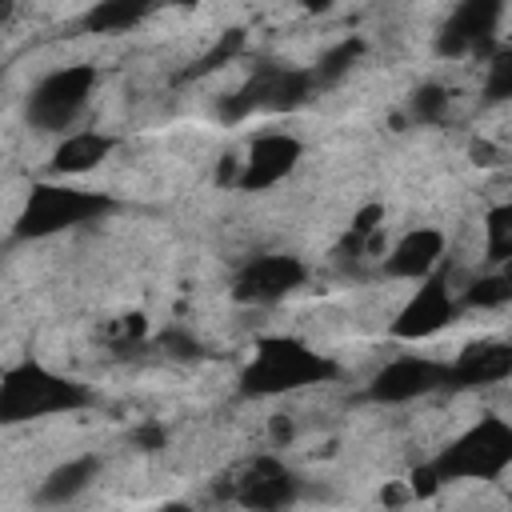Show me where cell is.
<instances>
[{
	"label": "cell",
	"mask_w": 512,
	"mask_h": 512,
	"mask_svg": "<svg viewBox=\"0 0 512 512\" xmlns=\"http://www.w3.org/2000/svg\"><path fill=\"white\" fill-rule=\"evenodd\" d=\"M84 404H92V392L80 380L60 376L36 360H24L0 376V424H24V420L56 416V412H76Z\"/></svg>",
	"instance_id": "6da1fadb"
},
{
	"label": "cell",
	"mask_w": 512,
	"mask_h": 512,
	"mask_svg": "<svg viewBox=\"0 0 512 512\" xmlns=\"http://www.w3.org/2000/svg\"><path fill=\"white\" fill-rule=\"evenodd\" d=\"M336 376V364L320 352H312L300 340L288 336H268L256 344L252 364L240 372V388L248 396H276V392H296L308 384H324Z\"/></svg>",
	"instance_id": "7a4b0ae2"
},
{
	"label": "cell",
	"mask_w": 512,
	"mask_h": 512,
	"mask_svg": "<svg viewBox=\"0 0 512 512\" xmlns=\"http://www.w3.org/2000/svg\"><path fill=\"white\" fill-rule=\"evenodd\" d=\"M512 464V428L500 416H484L468 432H460L432 464L428 472L436 484L444 480H496Z\"/></svg>",
	"instance_id": "3957f363"
},
{
	"label": "cell",
	"mask_w": 512,
	"mask_h": 512,
	"mask_svg": "<svg viewBox=\"0 0 512 512\" xmlns=\"http://www.w3.org/2000/svg\"><path fill=\"white\" fill-rule=\"evenodd\" d=\"M112 212V200L104 192H88V188H68V184H40L32 188V196L24 200L20 216H16V236L20 240H44L68 228H80L88 220H100Z\"/></svg>",
	"instance_id": "277c9868"
},
{
	"label": "cell",
	"mask_w": 512,
	"mask_h": 512,
	"mask_svg": "<svg viewBox=\"0 0 512 512\" xmlns=\"http://www.w3.org/2000/svg\"><path fill=\"white\" fill-rule=\"evenodd\" d=\"M316 92V80L312 72H300V68H276V64H264L256 68L252 80H244L224 104H220V120L236 124L252 112H296L300 104H308Z\"/></svg>",
	"instance_id": "5b68a950"
},
{
	"label": "cell",
	"mask_w": 512,
	"mask_h": 512,
	"mask_svg": "<svg viewBox=\"0 0 512 512\" xmlns=\"http://www.w3.org/2000/svg\"><path fill=\"white\" fill-rule=\"evenodd\" d=\"M96 88V68L92 64H64L48 72L32 92H28V124L40 132H64L76 124V116L88 108Z\"/></svg>",
	"instance_id": "8992f818"
},
{
	"label": "cell",
	"mask_w": 512,
	"mask_h": 512,
	"mask_svg": "<svg viewBox=\"0 0 512 512\" xmlns=\"http://www.w3.org/2000/svg\"><path fill=\"white\" fill-rule=\"evenodd\" d=\"M444 380H448V364L428 360V356H400V360L384 364L372 376L368 400H376V404H408V400H420V396L444 388Z\"/></svg>",
	"instance_id": "52a82bcc"
},
{
	"label": "cell",
	"mask_w": 512,
	"mask_h": 512,
	"mask_svg": "<svg viewBox=\"0 0 512 512\" xmlns=\"http://www.w3.org/2000/svg\"><path fill=\"white\" fill-rule=\"evenodd\" d=\"M304 276H308V268H304L296 256H280V252L256 256V260H248V264L236 272L232 296H236L240 304H276V300H284L288 292H296V288L304 284Z\"/></svg>",
	"instance_id": "ba28073f"
},
{
	"label": "cell",
	"mask_w": 512,
	"mask_h": 512,
	"mask_svg": "<svg viewBox=\"0 0 512 512\" xmlns=\"http://www.w3.org/2000/svg\"><path fill=\"white\" fill-rule=\"evenodd\" d=\"M500 16H504V0H460L448 24L440 28L436 52L440 56H464V52L492 56V32Z\"/></svg>",
	"instance_id": "9c48e42d"
},
{
	"label": "cell",
	"mask_w": 512,
	"mask_h": 512,
	"mask_svg": "<svg viewBox=\"0 0 512 512\" xmlns=\"http://www.w3.org/2000/svg\"><path fill=\"white\" fill-rule=\"evenodd\" d=\"M460 312V300L448 292V276H424V284L416 288V296L400 308V316L392 320V336L400 340H424L432 332H440L444 324H452Z\"/></svg>",
	"instance_id": "30bf717a"
},
{
	"label": "cell",
	"mask_w": 512,
	"mask_h": 512,
	"mask_svg": "<svg viewBox=\"0 0 512 512\" xmlns=\"http://www.w3.org/2000/svg\"><path fill=\"white\" fill-rule=\"evenodd\" d=\"M300 152H304V144H300L296 136H288V132L256 136L252 148H248V156L240 160L236 188H240V192H264V188L280 184V180L296 168Z\"/></svg>",
	"instance_id": "8fae6325"
},
{
	"label": "cell",
	"mask_w": 512,
	"mask_h": 512,
	"mask_svg": "<svg viewBox=\"0 0 512 512\" xmlns=\"http://www.w3.org/2000/svg\"><path fill=\"white\" fill-rule=\"evenodd\" d=\"M300 496V480L288 464H280L276 456H260L252 460L240 480H236V500L244 508H260V512H272V508H288L292 500Z\"/></svg>",
	"instance_id": "7c38bea8"
},
{
	"label": "cell",
	"mask_w": 512,
	"mask_h": 512,
	"mask_svg": "<svg viewBox=\"0 0 512 512\" xmlns=\"http://www.w3.org/2000/svg\"><path fill=\"white\" fill-rule=\"evenodd\" d=\"M444 260V236L436 228H416L392 244L384 256V276L392 280H424Z\"/></svg>",
	"instance_id": "4fadbf2b"
},
{
	"label": "cell",
	"mask_w": 512,
	"mask_h": 512,
	"mask_svg": "<svg viewBox=\"0 0 512 512\" xmlns=\"http://www.w3.org/2000/svg\"><path fill=\"white\" fill-rule=\"evenodd\" d=\"M512 372V348L500 340H484L460 352L456 364H448L444 388H480V384H500Z\"/></svg>",
	"instance_id": "5bb4252c"
},
{
	"label": "cell",
	"mask_w": 512,
	"mask_h": 512,
	"mask_svg": "<svg viewBox=\"0 0 512 512\" xmlns=\"http://www.w3.org/2000/svg\"><path fill=\"white\" fill-rule=\"evenodd\" d=\"M108 152H112V136H104V132H72L52 152V172L56 176L92 172L100 160H108Z\"/></svg>",
	"instance_id": "9a60e30c"
},
{
	"label": "cell",
	"mask_w": 512,
	"mask_h": 512,
	"mask_svg": "<svg viewBox=\"0 0 512 512\" xmlns=\"http://www.w3.org/2000/svg\"><path fill=\"white\" fill-rule=\"evenodd\" d=\"M100 472V460L96 456H76V460H64L60 468H52L36 492L40 504H72L80 492H88V484L96 480Z\"/></svg>",
	"instance_id": "2e32d148"
},
{
	"label": "cell",
	"mask_w": 512,
	"mask_h": 512,
	"mask_svg": "<svg viewBox=\"0 0 512 512\" xmlns=\"http://www.w3.org/2000/svg\"><path fill=\"white\" fill-rule=\"evenodd\" d=\"M152 4L156 0H96L84 16V28L88 32H128L152 12Z\"/></svg>",
	"instance_id": "e0dca14e"
},
{
	"label": "cell",
	"mask_w": 512,
	"mask_h": 512,
	"mask_svg": "<svg viewBox=\"0 0 512 512\" xmlns=\"http://www.w3.org/2000/svg\"><path fill=\"white\" fill-rule=\"evenodd\" d=\"M360 56H364V40H360V36H348V40L332 44V48L320 56V64L312 68L316 88H332V84H340V80L352 72V64H356Z\"/></svg>",
	"instance_id": "ac0fdd59"
},
{
	"label": "cell",
	"mask_w": 512,
	"mask_h": 512,
	"mask_svg": "<svg viewBox=\"0 0 512 512\" xmlns=\"http://www.w3.org/2000/svg\"><path fill=\"white\" fill-rule=\"evenodd\" d=\"M444 112H448V88L444 84H420L408 96L412 124H436V120H444Z\"/></svg>",
	"instance_id": "d6986e66"
},
{
	"label": "cell",
	"mask_w": 512,
	"mask_h": 512,
	"mask_svg": "<svg viewBox=\"0 0 512 512\" xmlns=\"http://www.w3.org/2000/svg\"><path fill=\"white\" fill-rule=\"evenodd\" d=\"M508 300H512V280L500 276V272L480 276V280L464 292V304H472V308H504Z\"/></svg>",
	"instance_id": "ffe728a7"
},
{
	"label": "cell",
	"mask_w": 512,
	"mask_h": 512,
	"mask_svg": "<svg viewBox=\"0 0 512 512\" xmlns=\"http://www.w3.org/2000/svg\"><path fill=\"white\" fill-rule=\"evenodd\" d=\"M512 256V208H496L488 216V260L492 264H504Z\"/></svg>",
	"instance_id": "44dd1931"
},
{
	"label": "cell",
	"mask_w": 512,
	"mask_h": 512,
	"mask_svg": "<svg viewBox=\"0 0 512 512\" xmlns=\"http://www.w3.org/2000/svg\"><path fill=\"white\" fill-rule=\"evenodd\" d=\"M240 48H244V32H240V28L224 32V36H220V40L212 44V52H204V56H200V64L192 68V76H204V72L220 68V64H224V60H232V56H236Z\"/></svg>",
	"instance_id": "7402d4cb"
},
{
	"label": "cell",
	"mask_w": 512,
	"mask_h": 512,
	"mask_svg": "<svg viewBox=\"0 0 512 512\" xmlns=\"http://www.w3.org/2000/svg\"><path fill=\"white\" fill-rule=\"evenodd\" d=\"M484 96H488V100L512 96V56H508L504 48L492 52V60H488V88H484Z\"/></svg>",
	"instance_id": "603a6c76"
},
{
	"label": "cell",
	"mask_w": 512,
	"mask_h": 512,
	"mask_svg": "<svg viewBox=\"0 0 512 512\" xmlns=\"http://www.w3.org/2000/svg\"><path fill=\"white\" fill-rule=\"evenodd\" d=\"M156 344H160V352H168V356H176V360H196V356H200L196 336H188V332H180V328H164Z\"/></svg>",
	"instance_id": "cb8c5ba5"
},
{
	"label": "cell",
	"mask_w": 512,
	"mask_h": 512,
	"mask_svg": "<svg viewBox=\"0 0 512 512\" xmlns=\"http://www.w3.org/2000/svg\"><path fill=\"white\" fill-rule=\"evenodd\" d=\"M380 216H384V212H380V204H368V208H364V212H360V216L352 220L348 244H352V248H360V244H364V240H368V236L376 232V220H380Z\"/></svg>",
	"instance_id": "d4e9b609"
},
{
	"label": "cell",
	"mask_w": 512,
	"mask_h": 512,
	"mask_svg": "<svg viewBox=\"0 0 512 512\" xmlns=\"http://www.w3.org/2000/svg\"><path fill=\"white\" fill-rule=\"evenodd\" d=\"M164 440H168V432H164L160 424H144V428L132 432V444H136L140 452H156V448H164Z\"/></svg>",
	"instance_id": "484cf974"
},
{
	"label": "cell",
	"mask_w": 512,
	"mask_h": 512,
	"mask_svg": "<svg viewBox=\"0 0 512 512\" xmlns=\"http://www.w3.org/2000/svg\"><path fill=\"white\" fill-rule=\"evenodd\" d=\"M292 432H296V428H292L288 412H276V416H272V440H276V444H288V440H292Z\"/></svg>",
	"instance_id": "4316f807"
},
{
	"label": "cell",
	"mask_w": 512,
	"mask_h": 512,
	"mask_svg": "<svg viewBox=\"0 0 512 512\" xmlns=\"http://www.w3.org/2000/svg\"><path fill=\"white\" fill-rule=\"evenodd\" d=\"M236 176H240V160L228 156V160L216 168V180H220V184H236Z\"/></svg>",
	"instance_id": "83f0119b"
},
{
	"label": "cell",
	"mask_w": 512,
	"mask_h": 512,
	"mask_svg": "<svg viewBox=\"0 0 512 512\" xmlns=\"http://www.w3.org/2000/svg\"><path fill=\"white\" fill-rule=\"evenodd\" d=\"M304 8L308 12H324V8H332V0H304Z\"/></svg>",
	"instance_id": "f1b7e54d"
}]
</instances>
